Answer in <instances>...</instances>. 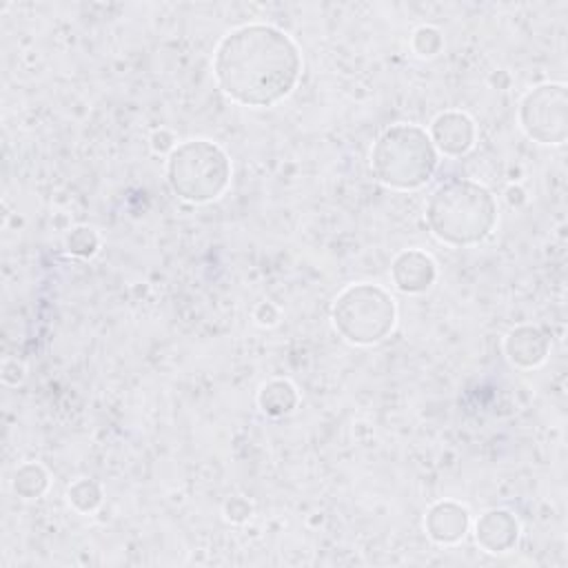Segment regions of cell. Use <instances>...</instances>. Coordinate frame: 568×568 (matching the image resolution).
I'll return each instance as SVG.
<instances>
[{
    "label": "cell",
    "instance_id": "obj_1",
    "mask_svg": "<svg viewBox=\"0 0 568 568\" xmlns=\"http://www.w3.org/2000/svg\"><path fill=\"white\" fill-rule=\"evenodd\" d=\"M297 42L275 24L248 22L224 33L213 51V78L235 104L268 109L286 100L302 75Z\"/></svg>",
    "mask_w": 568,
    "mask_h": 568
},
{
    "label": "cell",
    "instance_id": "obj_2",
    "mask_svg": "<svg viewBox=\"0 0 568 568\" xmlns=\"http://www.w3.org/2000/svg\"><path fill=\"white\" fill-rule=\"evenodd\" d=\"M424 220L435 240L468 248L488 240L499 220L495 195L475 180L442 182L426 200Z\"/></svg>",
    "mask_w": 568,
    "mask_h": 568
},
{
    "label": "cell",
    "instance_id": "obj_3",
    "mask_svg": "<svg viewBox=\"0 0 568 568\" xmlns=\"http://www.w3.org/2000/svg\"><path fill=\"white\" fill-rule=\"evenodd\" d=\"M439 153L419 124L397 122L386 126L371 149L373 178L395 191H417L435 175Z\"/></svg>",
    "mask_w": 568,
    "mask_h": 568
},
{
    "label": "cell",
    "instance_id": "obj_4",
    "mask_svg": "<svg viewBox=\"0 0 568 568\" xmlns=\"http://www.w3.org/2000/svg\"><path fill=\"white\" fill-rule=\"evenodd\" d=\"M229 153L204 138L180 142L164 164L169 189L184 202L206 204L224 195L231 184Z\"/></svg>",
    "mask_w": 568,
    "mask_h": 568
},
{
    "label": "cell",
    "instance_id": "obj_5",
    "mask_svg": "<svg viewBox=\"0 0 568 568\" xmlns=\"http://www.w3.org/2000/svg\"><path fill=\"white\" fill-rule=\"evenodd\" d=\"M333 328L353 346L384 342L397 324V304L379 284L357 282L337 293L331 306Z\"/></svg>",
    "mask_w": 568,
    "mask_h": 568
},
{
    "label": "cell",
    "instance_id": "obj_6",
    "mask_svg": "<svg viewBox=\"0 0 568 568\" xmlns=\"http://www.w3.org/2000/svg\"><path fill=\"white\" fill-rule=\"evenodd\" d=\"M568 91L564 82H546L526 91L519 100L517 120L521 131L537 144L559 146L568 135Z\"/></svg>",
    "mask_w": 568,
    "mask_h": 568
},
{
    "label": "cell",
    "instance_id": "obj_7",
    "mask_svg": "<svg viewBox=\"0 0 568 568\" xmlns=\"http://www.w3.org/2000/svg\"><path fill=\"white\" fill-rule=\"evenodd\" d=\"M430 142L435 144L437 153L446 158H462L466 155L477 142V126L475 120L457 109H448L435 115L428 129Z\"/></svg>",
    "mask_w": 568,
    "mask_h": 568
},
{
    "label": "cell",
    "instance_id": "obj_8",
    "mask_svg": "<svg viewBox=\"0 0 568 568\" xmlns=\"http://www.w3.org/2000/svg\"><path fill=\"white\" fill-rule=\"evenodd\" d=\"M390 280L397 291L406 295H419L435 284L437 264L426 251L406 248L393 257Z\"/></svg>",
    "mask_w": 568,
    "mask_h": 568
},
{
    "label": "cell",
    "instance_id": "obj_9",
    "mask_svg": "<svg viewBox=\"0 0 568 568\" xmlns=\"http://www.w3.org/2000/svg\"><path fill=\"white\" fill-rule=\"evenodd\" d=\"M470 528V513L466 506L453 499L435 501L424 517L426 535L439 546L459 544Z\"/></svg>",
    "mask_w": 568,
    "mask_h": 568
},
{
    "label": "cell",
    "instance_id": "obj_10",
    "mask_svg": "<svg viewBox=\"0 0 568 568\" xmlns=\"http://www.w3.org/2000/svg\"><path fill=\"white\" fill-rule=\"evenodd\" d=\"M504 353L508 362L521 371L537 368L550 353V337L532 324H519L504 337Z\"/></svg>",
    "mask_w": 568,
    "mask_h": 568
},
{
    "label": "cell",
    "instance_id": "obj_11",
    "mask_svg": "<svg viewBox=\"0 0 568 568\" xmlns=\"http://www.w3.org/2000/svg\"><path fill=\"white\" fill-rule=\"evenodd\" d=\"M519 539V521L510 510L490 508L475 521V541L481 550L504 555L515 548Z\"/></svg>",
    "mask_w": 568,
    "mask_h": 568
},
{
    "label": "cell",
    "instance_id": "obj_12",
    "mask_svg": "<svg viewBox=\"0 0 568 568\" xmlns=\"http://www.w3.org/2000/svg\"><path fill=\"white\" fill-rule=\"evenodd\" d=\"M300 404V393L288 379H268L257 390V406L266 417H286Z\"/></svg>",
    "mask_w": 568,
    "mask_h": 568
},
{
    "label": "cell",
    "instance_id": "obj_13",
    "mask_svg": "<svg viewBox=\"0 0 568 568\" xmlns=\"http://www.w3.org/2000/svg\"><path fill=\"white\" fill-rule=\"evenodd\" d=\"M11 486L22 499H40L49 488V473L44 466L27 462L16 468Z\"/></svg>",
    "mask_w": 568,
    "mask_h": 568
},
{
    "label": "cell",
    "instance_id": "obj_14",
    "mask_svg": "<svg viewBox=\"0 0 568 568\" xmlns=\"http://www.w3.org/2000/svg\"><path fill=\"white\" fill-rule=\"evenodd\" d=\"M67 497L78 513H93L102 504V488L98 481L80 477L67 488Z\"/></svg>",
    "mask_w": 568,
    "mask_h": 568
},
{
    "label": "cell",
    "instance_id": "obj_15",
    "mask_svg": "<svg viewBox=\"0 0 568 568\" xmlns=\"http://www.w3.org/2000/svg\"><path fill=\"white\" fill-rule=\"evenodd\" d=\"M64 246L69 251V255L73 257H80V260H89L98 253L100 248V237L98 233L91 229V226H75L67 240H64Z\"/></svg>",
    "mask_w": 568,
    "mask_h": 568
},
{
    "label": "cell",
    "instance_id": "obj_16",
    "mask_svg": "<svg viewBox=\"0 0 568 568\" xmlns=\"http://www.w3.org/2000/svg\"><path fill=\"white\" fill-rule=\"evenodd\" d=\"M410 47H413V51H415L419 58H433V55H437V53L444 49L442 31H439L437 27L422 24V27H417V29L413 31Z\"/></svg>",
    "mask_w": 568,
    "mask_h": 568
},
{
    "label": "cell",
    "instance_id": "obj_17",
    "mask_svg": "<svg viewBox=\"0 0 568 568\" xmlns=\"http://www.w3.org/2000/svg\"><path fill=\"white\" fill-rule=\"evenodd\" d=\"M224 515L233 524H244L253 515V504L246 497L235 495L224 501Z\"/></svg>",
    "mask_w": 568,
    "mask_h": 568
},
{
    "label": "cell",
    "instance_id": "obj_18",
    "mask_svg": "<svg viewBox=\"0 0 568 568\" xmlns=\"http://www.w3.org/2000/svg\"><path fill=\"white\" fill-rule=\"evenodd\" d=\"M151 151L153 153H158V155H169L175 146H178V142H175V135L169 131V129H155L153 133H151Z\"/></svg>",
    "mask_w": 568,
    "mask_h": 568
},
{
    "label": "cell",
    "instance_id": "obj_19",
    "mask_svg": "<svg viewBox=\"0 0 568 568\" xmlns=\"http://www.w3.org/2000/svg\"><path fill=\"white\" fill-rule=\"evenodd\" d=\"M253 317H255V322H257L260 326H275L277 320H280V311H277V306L271 304V302H260V304L255 306V311H253Z\"/></svg>",
    "mask_w": 568,
    "mask_h": 568
},
{
    "label": "cell",
    "instance_id": "obj_20",
    "mask_svg": "<svg viewBox=\"0 0 568 568\" xmlns=\"http://www.w3.org/2000/svg\"><path fill=\"white\" fill-rule=\"evenodd\" d=\"M24 379V366L18 359H7L2 364V382L7 386H18Z\"/></svg>",
    "mask_w": 568,
    "mask_h": 568
},
{
    "label": "cell",
    "instance_id": "obj_21",
    "mask_svg": "<svg viewBox=\"0 0 568 568\" xmlns=\"http://www.w3.org/2000/svg\"><path fill=\"white\" fill-rule=\"evenodd\" d=\"M506 200H508V204L519 206V204L526 202V193H524L521 186H508V189H506Z\"/></svg>",
    "mask_w": 568,
    "mask_h": 568
}]
</instances>
